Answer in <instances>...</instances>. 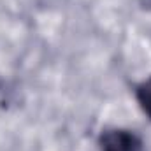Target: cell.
<instances>
[{
	"label": "cell",
	"mask_w": 151,
	"mask_h": 151,
	"mask_svg": "<svg viewBox=\"0 0 151 151\" xmlns=\"http://www.w3.org/2000/svg\"><path fill=\"white\" fill-rule=\"evenodd\" d=\"M99 144H100V151H144L141 137L135 132L125 128L106 130L100 135Z\"/></svg>",
	"instance_id": "cell-1"
},
{
	"label": "cell",
	"mask_w": 151,
	"mask_h": 151,
	"mask_svg": "<svg viewBox=\"0 0 151 151\" xmlns=\"http://www.w3.org/2000/svg\"><path fill=\"white\" fill-rule=\"evenodd\" d=\"M135 99L142 109V113L151 119V77L135 86Z\"/></svg>",
	"instance_id": "cell-2"
}]
</instances>
